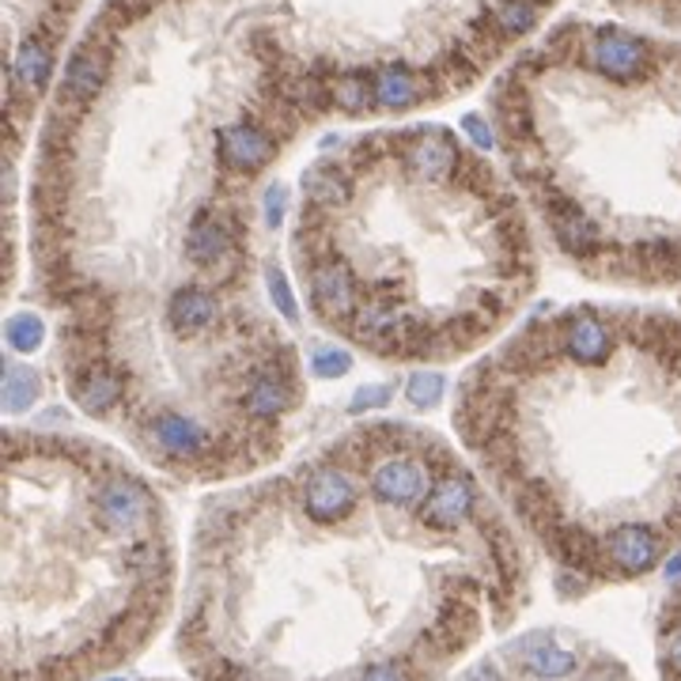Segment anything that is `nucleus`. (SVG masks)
<instances>
[{
	"label": "nucleus",
	"instance_id": "f257e3e1",
	"mask_svg": "<svg viewBox=\"0 0 681 681\" xmlns=\"http://www.w3.org/2000/svg\"><path fill=\"white\" fill-rule=\"evenodd\" d=\"M152 4L103 0L64 58L27 179V270L64 398L167 481L224 489L277 463L307 405L257 190L334 106L277 16L209 34L193 95H171Z\"/></svg>",
	"mask_w": 681,
	"mask_h": 681
},
{
	"label": "nucleus",
	"instance_id": "f03ea898",
	"mask_svg": "<svg viewBox=\"0 0 681 681\" xmlns=\"http://www.w3.org/2000/svg\"><path fill=\"white\" fill-rule=\"evenodd\" d=\"M527 572L463 447L356 420L201 500L182 643L205 681H428Z\"/></svg>",
	"mask_w": 681,
	"mask_h": 681
},
{
	"label": "nucleus",
	"instance_id": "7ed1b4c3",
	"mask_svg": "<svg viewBox=\"0 0 681 681\" xmlns=\"http://www.w3.org/2000/svg\"><path fill=\"white\" fill-rule=\"evenodd\" d=\"M450 428L508 519L576 583L681 553V318L568 303L485 348Z\"/></svg>",
	"mask_w": 681,
	"mask_h": 681
},
{
	"label": "nucleus",
	"instance_id": "20e7f679",
	"mask_svg": "<svg viewBox=\"0 0 681 681\" xmlns=\"http://www.w3.org/2000/svg\"><path fill=\"white\" fill-rule=\"evenodd\" d=\"M288 262L303 311L390 367H447L511 334L541 235L504 171L447 125L379 129L299 179Z\"/></svg>",
	"mask_w": 681,
	"mask_h": 681
},
{
	"label": "nucleus",
	"instance_id": "39448f33",
	"mask_svg": "<svg viewBox=\"0 0 681 681\" xmlns=\"http://www.w3.org/2000/svg\"><path fill=\"white\" fill-rule=\"evenodd\" d=\"M136 463L72 428L4 431L8 681H80L160 629L174 522Z\"/></svg>",
	"mask_w": 681,
	"mask_h": 681
},
{
	"label": "nucleus",
	"instance_id": "423d86ee",
	"mask_svg": "<svg viewBox=\"0 0 681 681\" xmlns=\"http://www.w3.org/2000/svg\"><path fill=\"white\" fill-rule=\"evenodd\" d=\"M662 77L667 45L651 80L598 77L568 20L489 91L496 149L541 243L594 284H681V129H651Z\"/></svg>",
	"mask_w": 681,
	"mask_h": 681
}]
</instances>
